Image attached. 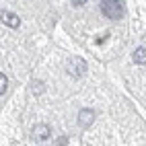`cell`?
<instances>
[{
  "label": "cell",
  "mask_w": 146,
  "mask_h": 146,
  "mask_svg": "<svg viewBox=\"0 0 146 146\" xmlns=\"http://www.w3.org/2000/svg\"><path fill=\"white\" fill-rule=\"evenodd\" d=\"M101 11L107 19H111V21H117L125 15V6L121 0H103L101 2Z\"/></svg>",
  "instance_id": "1"
},
{
  "label": "cell",
  "mask_w": 146,
  "mask_h": 146,
  "mask_svg": "<svg viewBox=\"0 0 146 146\" xmlns=\"http://www.w3.org/2000/svg\"><path fill=\"white\" fill-rule=\"evenodd\" d=\"M66 72L72 76V78H82L86 74V62L82 58H70V62L66 64Z\"/></svg>",
  "instance_id": "2"
},
{
  "label": "cell",
  "mask_w": 146,
  "mask_h": 146,
  "mask_svg": "<svg viewBox=\"0 0 146 146\" xmlns=\"http://www.w3.org/2000/svg\"><path fill=\"white\" fill-rule=\"evenodd\" d=\"M50 134H52V130H50V125H47V123H37L33 128V132H31L33 140H37V142L47 140V138H50Z\"/></svg>",
  "instance_id": "3"
},
{
  "label": "cell",
  "mask_w": 146,
  "mask_h": 146,
  "mask_svg": "<svg viewBox=\"0 0 146 146\" xmlns=\"http://www.w3.org/2000/svg\"><path fill=\"white\" fill-rule=\"evenodd\" d=\"M93 121H95V111L93 109H80L78 111V123L82 128H89Z\"/></svg>",
  "instance_id": "4"
},
{
  "label": "cell",
  "mask_w": 146,
  "mask_h": 146,
  "mask_svg": "<svg viewBox=\"0 0 146 146\" xmlns=\"http://www.w3.org/2000/svg\"><path fill=\"white\" fill-rule=\"evenodd\" d=\"M2 23H4L6 27H11V29H17L19 25H21V19H19L15 13L4 11V13H2Z\"/></svg>",
  "instance_id": "5"
},
{
  "label": "cell",
  "mask_w": 146,
  "mask_h": 146,
  "mask_svg": "<svg viewBox=\"0 0 146 146\" xmlns=\"http://www.w3.org/2000/svg\"><path fill=\"white\" fill-rule=\"evenodd\" d=\"M134 62L136 64H146V47H138V50H134Z\"/></svg>",
  "instance_id": "6"
},
{
  "label": "cell",
  "mask_w": 146,
  "mask_h": 146,
  "mask_svg": "<svg viewBox=\"0 0 146 146\" xmlns=\"http://www.w3.org/2000/svg\"><path fill=\"white\" fill-rule=\"evenodd\" d=\"M31 91H33V95H41V93L45 91V84H43L41 80H37V82L31 84Z\"/></svg>",
  "instance_id": "7"
},
{
  "label": "cell",
  "mask_w": 146,
  "mask_h": 146,
  "mask_svg": "<svg viewBox=\"0 0 146 146\" xmlns=\"http://www.w3.org/2000/svg\"><path fill=\"white\" fill-rule=\"evenodd\" d=\"M6 89H8V78H6V74L2 72V74H0V95H2V97L6 93Z\"/></svg>",
  "instance_id": "8"
},
{
  "label": "cell",
  "mask_w": 146,
  "mask_h": 146,
  "mask_svg": "<svg viewBox=\"0 0 146 146\" xmlns=\"http://www.w3.org/2000/svg\"><path fill=\"white\" fill-rule=\"evenodd\" d=\"M66 142H68L66 136H60V138H58V142H56V146H66Z\"/></svg>",
  "instance_id": "9"
},
{
  "label": "cell",
  "mask_w": 146,
  "mask_h": 146,
  "mask_svg": "<svg viewBox=\"0 0 146 146\" xmlns=\"http://www.w3.org/2000/svg\"><path fill=\"white\" fill-rule=\"evenodd\" d=\"M72 4L74 6H82V4H86V0H72Z\"/></svg>",
  "instance_id": "10"
}]
</instances>
